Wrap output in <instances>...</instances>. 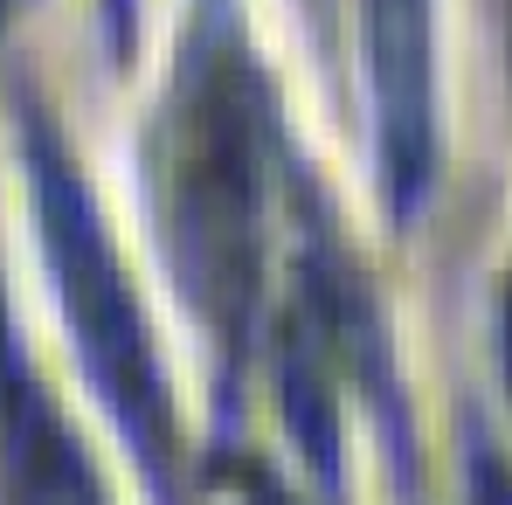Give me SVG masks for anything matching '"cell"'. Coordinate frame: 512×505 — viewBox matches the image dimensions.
<instances>
[{
  "mask_svg": "<svg viewBox=\"0 0 512 505\" xmlns=\"http://www.w3.org/2000/svg\"><path fill=\"white\" fill-rule=\"evenodd\" d=\"M160 236L187 305L243 353L263 284V125H256L250 63L229 35L201 42L160 118Z\"/></svg>",
  "mask_w": 512,
  "mask_h": 505,
  "instance_id": "obj_1",
  "label": "cell"
},
{
  "mask_svg": "<svg viewBox=\"0 0 512 505\" xmlns=\"http://www.w3.org/2000/svg\"><path fill=\"white\" fill-rule=\"evenodd\" d=\"M21 160H28V187H35L42 256H49V277H56V298H63L70 339L84 353L90 388L104 395L125 450L139 457V471L153 485V499L187 505L173 395H167V374H160V353H153V333H146V312L132 298V277L111 250V229L90 201L84 173L70 167V153L56 146V132L42 118L21 125Z\"/></svg>",
  "mask_w": 512,
  "mask_h": 505,
  "instance_id": "obj_2",
  "label": "cell"
},
{
  "mask_svg": "<svg viewBox=\"0 0 512 505\" xmlns=\"http://www.w3.org/2000/svg\"><path fill=\"white\" fill-rule=\"evenodd\" d=\"M360 49H367V90H374L388 215L409 222L436 180V21H429V0H360Z\"/></svg>",
  "mask_w": 512,
  "mask_h": 505,
  "instance_id": "obj_3",
  "label": "cell"
},
{
  "mask_svg": "<svg viewBox=\"0 0 512 505\" xmlns=\"http://www.w3.org/2000/svg\"><path fill=\"white\" fill-rule=\"evenodd\" d=\"M277 395H284V422L298 450L319 464L326 492H340V416H333V381H326V339L305 319L277 333Z\"/></svg>",
  "mask_w": 512,
  "mask_h": 505,
  "instance_id": "obj_4",
  "label": "cell"
},
{
  "mask_svg": "<svg viewBox=\"0 0 512 505\" xmlns=\"http://www.w3.org/2000/svg\"><path fill=\"white\" fill-rule=\"evenodd\" d=\"M471 505H512V464L485 436H471Z\"/></svg>",
  "mask_w": 512,
  "mask_h": 505,
  "instance_id": "obj_5",
  "label": "cell"
},
{
  "mask_svg": "<svg viewBox=\"0 0 512 505\" xmlns=\"http://www.w3.org/2000/svg\"><path fill=\"white\" fill-rule=\"evenodd\" d=\"M236 499H243V505H305L277 471H270V464H243V471H236Z\"/></svg>",
  "mask_w": 512,
  "mask_h": 505,
  "instance_id": "obj_6",
  "label": "cell"
},
{
  "mask_svg": "<svg viewBox=\"0 0 512 505\" xmlns=\"http://www.w3.org/2000/svg\"><path fill=\"white\" fill-rule=\"evenodd\" d=\"M499 360H506V388H512V277H506V305H499Z\"/></svg>",
  "mask_w": 512,
  "mask_h": 505,
  "instance_id": "obj_7",
  "label": "cell"
}]
</instances>
